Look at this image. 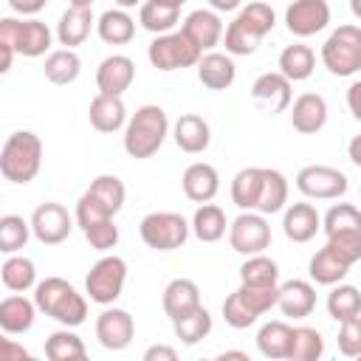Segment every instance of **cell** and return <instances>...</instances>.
<instances>
[{
	"label": "cell",
	"mask_w": 361,
	"mask_h": 361,
	"mask_svg": "<svg viewBox=\"0 0 361 361\" xmlns=\"http://www.w3.org/2000/svg\"><path fill=\"white\" fill-rule=\"evenodd\" d=\"M237 290L243 293V299H245L259 316L268 313L271 307H276V302H279V282H274V285H251V282H240Z\"/></svg>",
	"instance_id": "obj_47"
},
{
	"label": "cell",
	"mask_w": 361,
	"mask_h": 361,
	"mask_svg": "<svg viewBox=\"0 0 361 361\" xmlns=\"http://www.w3.org/2000/svg\"><path fill=\"white\" fill-rule=\"evenodd\" d=\"M87 192H90L99 203H104L113 214L121 212L124 197H127V189H124L121 178H116V175H99V178H93L90 186H87Z\"/></svg>",
	"instance_id": "obj_42"
},
{
	"label": "cell",
	"mask_w": 361,
	"mask_h": 361,
	"mask_svg": "<svg viewBox=\"0 0 361 361\" xmlns=\"http://www.w3.org/2000/svg\"><path fill=\"white\" fill-rule=\"evenodd\" d=\"M192 231L200 243H217L226 234V212L214 203H200L192 217Z\"/></svg>",
	"instance_id": "obj_35"
},
{
	"label": "cell",
	"mask_w": 361,
	"mask_h": 361,
	"mask_svg": "<svg viewBox=\"0 0 361 361\" xmlns=\"http://www.w3.org/2000/svg\"><path fill=\"white\" fill-rule=\"evenodd\" d=\"M316 68V54L310 45L293 42L279 54V73H285L290 82H305Z\"/></svg>",
	"instance_id": "obj_32"
},
{
	"label": "cell",
	"mask_w": 361,
	"mask_h": 361,
	"mask_svg": "<svg viewBox=\"0 0 361 361\" xmlns=\"http://www.w3.org/2000/svg\"><path fill=\"white\" fill-rule=\"evenodd\" d=\"M290 124L302 135H313L327 124V102L319 93H302L290 104Z\"/></svg>",
	"instance_id": "obj_17"
},
{
	"label": "cell",
	"mask_w": 361,
	"mask_h": 361,
	"mask_svg": "<svg viewBox=\"0 0 361 361\" xmlns=\"http://www.w3.org/2000/svg\"><path fill=\"white\" fill-rule=\"evenodd\" d=\"M147 56H149L152 68H158V71H178V68L197 65L203 51L183 31H169V34H158L149 42Z\"/></svg>",
	"instance_id": "obj_6"
},
{
	"label": "cell",
	"mask_w": 361,
	"mask_h": 361,
	"mask_svg": "<svg viewBox=\"0 0 361 361\" xmlns=\"http://www.w3.org/2000/svg\"><path fill=\"white\" fill-rule=\"evenodd\" d=\"M290 338H293V327L288 322H265L257 333V347L265 358H288L290 353Z\"/></svg>",
	"instance_id": "obj_30"
},
{
	"label": "cell",
	"mask_w": 361,
	"mask_h": 361,
	"mask_svg": "<svg viewBox=\"0 0 361 361\" xmlns=\"http://www.w3.org/2000/svg\"><path fill=\"white\" fill-rule=\"evenodd\" d=\"M226 358H240V361H248V355H245V353H240V350H226V353H220V361H226Z\"/></svg>",
	"instance_id": "obj_56"
},
{
	"label": "cell",
	"mask_w": 361,
	"mask_h": 361,
	"mask_svg": "<svg viewBox=\"0 0 361 361\" xmlns=\"http://www.w3.org/2000/svg\"><path fill=\"white\" fill-rule=\"evenodd\" d=\"M161 305H164V313L175 322V319H183L186 313L197 310L200 307V288L186 279V276H178L172 279L166 288H164V296H161Z\"/></svg>",
	"instance_id": "obj_20"
},
{
	"label": "cell",
	"mask_w": 361,
	"mask_h": 361,
	"mask_svg": "<svg viewBox=\"0 0 361 361\" xmlns=\"http://www.w3.org/2000/svg\"><path fill=\"white\" fill-rule=\"evenodd\" d=\"M327 313L341 324L353 316H361V290L355 285H333L327 293Z\"/></svg>",
	"instance_id": "obj_37"
},
{
	"label": "cell",
	"mask_w": 361,
	"mask_h": 361,
	"mask_svg": "<svg viewBox=\"0 0 361 361\" xmlns=\"http://www.w3.org/2000/svg\"><path fill=\"white\" fill-rule=\"evenodd\" d=\"M71 6H93V0H68Z\"/></svg>",
	"instance_id": "obj_60"
},
{
	"label": "cell",
	"mask_w": 361,
	"mask_h": 361,
	"mask_svg": "<svg viewBox=\"0 0 361 361\" xmlns=\"http://www.w3.org/2000/svg\"><path fill=\"white\" fill-rule=\"evenodd\" d=\"M0 276H3V285L8 290H17V293H25L28 288L37 285V268H34V262L28 257H17V254H8V259L0 268Z\"/></svg>",
	"instance_id": "obj_36"
},
{
	"label": "cell",
	"mask_w": 361,
	"mask_h": 361,
	"mask_svg": "<svg viewBox=\"0 0 361 361\" xmlns=\"http://www.w3.org/2000/svg\"><path fill=\"white\" fill-rule=\"evenodd\" d=\"M324 353V338L316 327H293L288 361H316Z\"/></svg>",
	"instance_id": "obj_41"
},
{
	"label": "cell",
	"mask_w": 361,
	"mask_h": 361,
	"mask_svg": "<svg viewBox=\"0 0 361 361\" xmlns=\"http://www.w3.org/2000/svg\"><path fill=\"white\" fill-rule=\"evenodd\" d=\"M350 11H353V14L361 20V0H350Z\"/></svg>",
	"instance_id": "obj_59"
},
{
	"label": "cell",
	"mask_w": 361,
	"mask_h": 361,
	"mask_svg": "<svg viewBox=\"0 0 361 361\" xmlns=\"http://www.w3.org/2000/svg\"><path fill=\"white\" fill-rule=\"evenodd\" d=\"M178 17H180V8H169L155 0H144L138 8V23L152 34H169L178 25Z\"/></svg>",
	"instance_id": "obj_39"
},
{
	"label": "cell",
	"mask_w": 361,
	"mask_h": 361,
	"mask_svg": "<svg viewBox=\"0 0 361 361\" xmlns=\"http://www.w3.org/2000/svg\"><path fill=\"white\" fill-rule=\"evenodd\" d=\"M135 79V62L124 54H113L107 59H102L99 71H96V87L99 93L107 96H121Z\"/></svg>",
	"instance_id": "obj_16"
},
{
	"label": "cell",
	"mask_w": 361,
	"mask_h": 361,
	"mask_svg": "<svg viewBox=\"0 0 361 361\" xmlns=\"http://www.w3.org/2000/svg\"><path fill=\"white\" fill-rule=\"evenodd\" d=\"M175 358H178L175 347H166V344H152L144 353V361H175Z\"/></svg>",
	"instance_id": "obj_50"
},
{
	"label": "cell",
	"mask_w": 361,
	"mask_h": 361,
	"mask_svg": "<svg viewBox=\"0 0 361 361\" xmlns=\"http://www.w3.org/2000/svg\"><path fill=\"white\" fill-rule=\"evenodd\" d=\"M118 8H133V6H141V0H116Z\"/></svg>",
	"instance_id": "obj_58"
},
{
	"label": "cell",
	"mask_w": 361,
	"mask_h": 361,
	"mask_svg": "<svg viewBox=\"0 0 361 361\" xmlns=\"http://www.w3.org/2000/svg\"><path fill=\"white\" fill-rule=\"evenodd\" d=\"M347 107H350L353 118H358V121H361V79H358V82H353V85L347 87Z\"/></svg>",
	"instance_id": "obj_51"
},
{
	"label": "cell",
	"mask_w": 361,
	"mask_h": 361,
	"mask_svg": "<svg viewBox=\"0 0 361 361\" xmlns=\"http://www.w3.org/2000/svg\"><path fill=\"white\" fill-rule=\"evenodd\" d=\"M3 355H6V361H14V358H20V361H23V358H28V353H25L23 347H17L11 338H6V341H3Z\"/></svg>",
	"instance_id": "obj_53"
},
{
	"label": "cell",
	"mask_w": 361,
	"mask_h": 361,
	"mask_svg": "<svg viewBox=\"0 0 361 361\" xmlns=\"http://www.w3.org/2000/svg\"><path fill=\"white\" fill-rule=\"evenodd\" d=\"M324 245H330L350 265H355L361 259V231H336V234H327V243Z\"/></svg>",
	"instance_id": "obj_48"
},
{
	"label": "cell",
	"mask_w": 361,
	"mask_h": 361,
	"mask_svg": "<svg viewBox=\"0 0 361 361\" xmlns=\"http://www.w3.org/2000/svg\"><path fill=\"white\" fill-rule=\"evenodd\" d=\"M42 166V141L31 130H17L0 149V172L11 183H28Z\"/></svg>",
	"instance_id": "obj_4"
},
{
	"label": "cell",
	"mask_w": 361,
	"mask_h": 361,
	"mask_svg": "<svg viewBox=\"0 0 361 361\" xmlns=\"http://www.w3.org/2000/svg\"><path fill=\"white\" fill-rule=\"evenodd\" d=\"M322 62L333 76H353L361 71V28L338 25L322 45Z\"/></svg>",
	"instance_id": "obj_5"
},
{
	"label": "cell",
	"mask_w": 361,
	"mask_h": 361,
	"mask_svg": "<svg viewBox=\"0 0 361 361\" xmlns=\"http://www.w3.org/2000/svg\"><path fill=\"white\" fill-rule=\"evenodd\" d=\"M322 228V217L316 212V206L310 203H290L285 209V217H282V231L288 240L293 243H307L316 237V231Z\"/></svg>",
	"instance_id": "obj_24"
},
{
	"label": "cell",
	"mask_w": 361,
	"mask_h": 361,
	"mask_svg": "<svg viewBox=\"0 0 361 361\" xmlns=\"http://www.w3.org/2000/svg\"><path fill=\"white\" fill-rule=\"evenodd\" d=\"M31 234V223H25L20 214H6L0 217V251L3 254H17Z\"/></svg>",
	"instance_id": "obj_44"
},
{
	"label": "cell",
	"mask_w": 361,
	"mask_h": 361,
	"mask_svg": "<svg viewBox=\"0 0 361 361\" xmlns=\"http://www.w3.org/2000/svg\"><path fill=\"white\" fill-rule=\"evenodd\" d=\"M189 228L192 226L178 212H149L138 226L141 240L152 251H175V248H180L186 243V237H189Z\"/></svg>",
	"instance_id": "obj_7"
},
{
	"label": "cell",
	"mask_w": 361,
	"mask_h": 361,
	"mask_svg": "<svg viewBox=\"0 0 361 361\" xmlns=\"http://www.w3.org/2000/svg\"><path fill=\"white\" fill-rule=\"evenodd\" d=\"M347 155H350V161H353L355 166H361V135H355V138L350 141V147H347Z\"/></svg>",
	"instance_id": "obj_55"
},
{
	"label": "cell",
	"mask_w": 361,
	"mask_h": 361,
	"mask_svg": "<svg viewBox=\"0 0 361 361\" xmlns=\"http://www.w3.org/2000/svg\"><path fill=\"white\" fill-rule=\"evenodd\" d=\"M240 282H251V285H274L279 282V265L265 257V254H251L243 265H240Z\"/></svg>",
	"instance_id": "obj_43"
},
{
	"label": "cell",
	"mask_w": 361,
	"mask_h": 361,
	"mask_svg": "<svg viewBox=\"0 0 361 361\" xmlns=\"http://www.w3.org/2000/svg\"><path fill=\"white\" fill-rule=\"evenodd\" d=\"M155 3H161V6H169V8H180L186 0H155Z\"/></svg>",
	"instance_id": "obj_57"
},
{
	"label": "cell",
	"mask_w": 361,
	"mask_h": 361,
	"mask_svg": "<svg viewBox=\"0 0 361 361\" xmlns=\"http://www.w3.org/2000/svg\"><path fill=\"white\" fill-rule=\"evenodd\" d=\"M45 355L51 361H85V344L73 330H56L45 341Z\"/></svg>",
	"instance_id": "obj_38"
},
{
	"label": "cell",
	"mask_w": 361,
	"mask_h": 361,
	"mask_svg": "<svg viewBox=\"0 0 361 361\" xmlns=\"http://www.w3.org/2000/svg\"><path fill=\"white\" fill-rule=\"evenodd\" d=\"M82 71V59L73 48H59V51H51L45 56V65H42V73L48 82L54 85H71Z\"/></svg>",
	"instance_id": "obj_33"
},
{
	"label": "cell",
	"mask_w": 361,
	"mask_h": 361,
	"mask_svg": "<svg viewBox=\"0 0 361 361\" xmlns=\"http://www.w3.org/2000/svg\"><path fill=\"white\" fill-rule=\"evenodd\" d=\"M127 282V262L116 254L102 257L85 276V290L90 296V302L96 305H113Z\"/></svg>",
	"instance_id": "obj_8"
},
{
	"label": "cell",
	"mask_w": 361,
	"mask_h": 361,
	"mask_svg": "<svg viewBox=\"0 0 361 361\" xmlns=\"http://www.w3.org/2000/svg\"><path fill=\"white\" fill-rule=\"evenodd\" d=\"M34 302L45 316L56 319L65 327H79L87 319L85 296L62 276H45L42 282H37L34 285Z\"/></svg>",
	"instance_id": "obj_2"
},
{
	"label": "cell",
	"mask_w": 361,
	"mask_h": 361,
	"mask_svg": "<svg viewBox=\"0 0 361 361\" xmlns=\"http://www.w3.org/2000/svg\"><path fill=\"white\" fill-rule=\"evenodd\" d=\"M251 99L268 113H282L285 107H290V79L279 71L262 73L251 85Z\"/></svg>",
	"instance_id": "obj_14"
},
{
	"label": "cell",
	"mask_w": 361,
	"mask_h": 361,
	"mask_svg": "<svg viewBox=\"0 0 361 361\" xmlns=\"http://www.w3.org/2000/svg\"><path fill=\"white\" fill-rule=\"evenodd\" d=\"M90 28H93V11H90V6H68L65 14L56 23V39L65 48H76V45H82L87 39Z\"/></svg>",
	"instance_id": "obj_25"
},
{
	"label": "cell",
	"mask_w": 361,
	"mask_h": 361,
	"mask_svg": "<svg viewBox=\"0 0 361 361\" xmlns=\"http://www.w3.org/2000/svg\"><path fill=\"white\" fill-rule=\"evenodd\" d=\"M223 319H226L228 327H234V330H245V327H251V324L259 319V313L243 299L240 290H234V293H228L226 302H223Z\"/></svg>",
	"instance_id": "obj_46"
},
{
	"label": "cell",
	"mask_w": 361,
	"mask_h": 361,
	"mask_svg": "<svg viewBox=\"0 0 361 361\" xmlns=\"http://www.w3.org/2000/svg\"><path fill=\"white\" fill-rule=\"evenodd\" d=\"M209 6L214 11H237L243 6V0H209Z\"/></svg>",
	"instance_id": "obj_54"
},
{
	"label": "cell",
	"mask_w": 361,
	"mask_h": 361,
	"mask_svg": "<svg viewBox=\"0 0 361 361\" xmlns=\"http://www.w3.org/2000/svg\"><path fill=\"white\" fill-rule=\"evenodd\" d=\"M45 3L48 0H8L11 11H17V14H37L45 8Z\"/></svg>",
	"instance_id": "obj_52"
},
{
	"label": "cell",
	"mask_w": 361,
	"mask_h": 361,
	"mask_svg": "<svg viewBox=\"0 0 361 361\" xmlns=\"http://www.w3.org/2000/svg\"><path fill=\"white\" fill-rule=\"evenodd\" d=\"M96 31L107 45H127L135 37V20L124 8H107L99 17Z\"/></svg>",
	"instance_id": "obj_29"
},
{
	"label": "cell",
	"mask_w": 361,
	"mask_h": 361,
	"mask_svg": "<svg viewBox=\"0 0 361 361\" xmlns=\"http://www.w3.org/2000/svg\"><path fill=\"white\" fill-rule=\"evenodd\" d=\"M180 183H183V192H186L189 200L209 203V200H214V195L220 189V175H217V169L212 164L197 161V164H189L186 166Z\"/></svg>",
	"instance_id": "obj_21"
},
{
	"label": "cell",
	"mask_w": 361,
	"mask_h": 361,
	"mask_svg": "<svg viewBox=\"0 0 361 361\" xmlns=\"http://www.w3.org/2000/svg\"><path fill=\"white\" fill-rule=\"evenodd\" d=\"M37 302L25 299V296H6L0 302V327L6 333H25L31 330L34 324V316H37Z\"/></svg>",
	"instance_id": "obj_27"
},
{
	"label": "cell",
	"mask_w": 361,
	"mask_h": 361,
	"mask_svg": "<svg viewBox=\"0 0 361 361\" xmlns=\"http://www.w3.org/2000/svg\"><path fill=\"white\" fill-rule=\"evenodd\" d=\"M330 23V6L327 0H293L285 8V25L296 37H313L324 31Z\"/></svg>",
	"instance_id": "obj_12"
},
{
	"label": "cell",
	"mask_w": 361,
	"mask_h": 361,
	"mask_svg": "<svg viewBox=\"0 0 361 361\" xmlns=\"http://www.w3.org/2000/svg\"><path fill=\"white\" fill-rule=\"evenodd\" d=\"M350 268H353V265H350L347 259H341L330 245L319 248V251L310 257V262H307V274H310V279H313L316 285H338V282L347 276Z\"/></svg>",
	"instance_id": "obj_26"
},
{
	"label": "cell",
	"mask_w": 361,
	"mask_h": 361,
	"mask_svg": "<svg viewBox=\"0 0 361 361\" xmlns=\"http://www.w3.org/2000/svg\"><path fill=\"white\" fill-rule=\"evenodd\" d=\"M195 68H197L200 85L209 87V90H226V87H231L234 79H237V68H234L231 54L209 51V54L200 56V62H197Z\"/></svg>",
	"instance_id": "obj_19"
},
{
	"label": "cell",
	"mask_w": 361,
	"mask_h": 361,
	"mask_svg": "<svg viewBox=\"0 0 361 361\" xmlns=\"http://www.w3.org/2000/svg\"><path fill=\"white\" fill-rule=\"evenodd\" d=\"M87 118H90V127L99 130V133H116L121 127H127V107L121 102V96H107V93H99L90 107H87Z\"/></svg>",
	"instance_id": "obj_23"
},
{
	"label": "cell",
	"mask_w": 361,
	"mask_h": 361,
	"mask_svg": "<svg viewBox=\"0 0 361 361\" xmlns=\"http://www.w3.org/2000/svg\"><path fill=\"white\" fill-rule=\"evenodd\" d=\"M133 336H135V322H133V316L127 310L107 307V310L99 313V319H96V338H99V344L104 350H113V353L124 350V347H130Z\"/></svg>",
	"instance_id": "obj_13"
},
{
	"label": "cell",
	"mask_w": 361,
	"mask_h": 361,
	"mask_svg": "<svg viewBox=\"0 0 361 361\" xmlns=\"http://www.w3.org/2000/svg\"><path fill=\"white\" fill-rule=\"evenodd\" d=\"M347 175L336 166H324V164H310V166H302L299 175H296V189L305 195V197H313V200H336L347 192Z\"/></svg>",
	"instance_id": "obj_10"
},
{
	"label": "cell",
	"mask_w": 361,
	"mask_h": 361,
	"mask_svg": "<svg viewBox=\"0 0 361 361\" xmlns=\"http://www.w3.org/2000/svg\"><path fill=\"white\" fill-rule=\"evenodd\" d=\"M338 350L347 358H358L361 355V316H353L347 322H341L338 330Z\"/></svg>",
	"instance_id": "obj_49"
},
{
	"label": "cell",
	"mask_w": 361,
	"mask_h": 361,
	"mask_svg": "<svg viewBox=\"0 0 361 361\" xmlns=\"http://www.w3.org/2000/svg\"><path fill=\"white\" fill-rule=\"evenodd\" d=\"M172 327H175V336L183 341V344H197V341H203L209 333H212V313L200 305L197 310H192V313H186L183 319H175L172 322Z\"/></svg>",
	"instance_id": "obj_40"
},
{
	"label": "cell",
	"mask_w": 361,
	"mask_h": 361,
	"mask_svg": "<svg viewBox=\"0 0 361 361\" xmlns=\"http://www.w3.org/2000/svg\"><path fill=\"white\" fill-rule=\"evenodd\" d=\"M51 28L42 20H20V34H17V54L23 56H42L51 51Z\"/></svg>",
	"instance_id": "obj_31"
},
{
	"label": "cell",
	"mask_w": 361,
	"mask_h": 361,
	"mask_svg": "<svg viewBox=\"0 0 361 361\" xmlns=\"http://www.w3.org/2000/svg\"><path fill=\"white\" fill-rule=\"evenodd\" d=\"M259 189H262V166H245L231 180V203L243 212H257Z\"/></svg>",
	"instance_id": "obj_28"
},
{
	"label": "cell",
	"mask_w": 361,
	"mask_h": 361,
	"mask_svg": "<svg viewBox=\"0 0 361 361\" xmlns=\"http://www.w3.org/2000/svg\"><path fill=\"white\" fill-rule=\"evenodd\" d=\"M276 307L288 319H305L316 307V288L310 282H305V279H290V282L279 285V302H276Z\"/></svg>",
	"instance_id": "obj_22"
},
{
	"label": "cell",
	"mask_w": 361,
	"mask_h": 361,
	"mask_svg": "<svg viewBox=\"0 0 361 361\" xmlns=\"http://www.w3.org/2000/svg\"><path fill=\"white\" fill-rule=\"evenodd\" d=\"M324 234H336V231H361V209H355L353 203H336L327 209L324 220H322Z\"/></svg>",
	"instance_id": "obj_45"
},
{
	"label": "cell",
	"mask_w": 361,
	"mask_h": 361,
	"mask_svg": "<svg viewBox=\"0 0 361 361\" xmlns=\"http://www.w3.org/2000/svg\"><path fill=\"white\" fill-rule=\"evenodd\" d=\"M73 228V217L62 203H42L31 214V231L42 245H59L68 240Z\"/></svg>",
	"instance_id": "obj_11"
},
{
	"label": "cell",
	"mask_w": 361,
	"mask_h": 361,
	"mask_svg": "<svg viewBox=\"0 0 361 361\" xmlns=\"http://www.w3.org/2000/svg\"><path fill=\"white\" fill-rule=\"evenodd\" d=\"M172 138H175V144H178L180 152L197 155V152H203V149L209 147V141H212V127H209V121H206L203 116H197V113H183V116L175 121V127H172Z\"/></svg>",
	"instance_id": "obj_18"
},
{
	"label": "cell",
	"mask_w": 361,
	"mask_h": 361,
	"mask_svg": "<svg viewBox=\"0 0 361 361\" xmlns=\"http://www.w3.org/2000/svg\"><path fill=\"white\" fill-rule=\"evenodd\" d=\"M288 203V180L282 172L276 169H265L262 166V189H259V200H257V212L262 214H276L282 212Z\"/></svg>",
	"instance_id": "obj_34"
},
{
	"label": "cell",
	"mask_w": 361,
	"mask_h": 361,
	"mask_svg": "<svg viewBox=\"0 0 361 361\" xmlns=\"http://www.w3.org/2000/svg\"><path fill=\"white\" fill-rule=\"evenodd\" d=\"M180 31L200 48V51H212L220 39H223V20L214 8H195L192 14H186Z\"/></svg>",
	"instance_id": "obj_15"
},
{
	"label": "cell",
	"mask_w": 361,
	"mask_h": 361,
	"mask_svg": "<svg viewBox=\"0 0 361 361\" xmlns=\"http://www.w3.org/2000/svg\"><path fill=\"white\" fill-rule=\"evenodd\" d=\"M276 25V14L268 3H248L237 11V17L228 23L226 34H223V45H226V54L231 56H248L259 48L262 37L268 31H274Z\"/></svg>",
	"instance_id": "obj_1"
},
{
	"label": "cell",
	"mask_w": 361,
	"mask_h": 361,
	"mask_svg": "<svg viewBox=\"0 0 361 361\" xmlns=\"http://www.w3.org/2000/svg\"><path fill=\"white\" fill-rule=\"evenodd\" d=\"M169 135V118L164 107L158 104H144L138 107L124 127V149L130 158H152Z\"/></svg>",
	"instance_id": "obj_3"
},
{
	"label": "cell",
	"mask_w": 361,
	"mask_h": 361,
	"mask_svg": "<svg viewBox=\"0 0 361 361\" xmlns=\"http://www.w3.org/2000/svg\"><path fill=\"white\" fill-rule=\"evenodd\" d=\"M228 245L243 254H262L271 245V226L265 220L262 212H243L240 217H234V223L228 226Z\"/></svg>",
	"instance_id": "obj_9"
}]
</instances>
